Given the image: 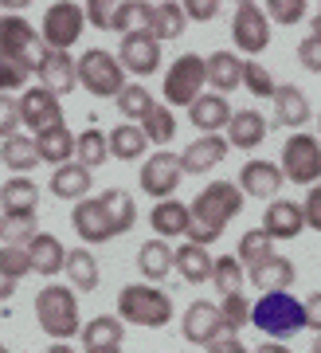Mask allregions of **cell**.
<instances>
[{
	"mask_svg": "<svg viewBox=\"0 0 321 353\" xmlns=\"http://www.w3.org/2000/svg\"><path fill=\"white\" fill-rule=\"evenodd\" d=\"M243 212V192L235 189V181H211L196 192V201L188 204V243L208 248L223 236V228Z\"/></svg>",
	"mask_w": 321,
	"mask_h": 353,
	"instance_id": "cell-1",
	"label": "cell"
},
{
	"mask_svg": "<svg viewBox=\"0 0 321 353\" xmlns=\"http://www.w3.org/2000/svg\"><path fill=\"white\" fill-rule=\"evenodd\" d=\"M118 318L130 322V326L160 330L173 322V299L153 283H130L118 294Z\"/></svg>",
	"mask_w": 321,
	"mask_h": 353,
	"instance_id": "cell-2",
	"label": "cell"
},
{
	"mask_svg": "<svg viewBox=\"0 0 321 353\" xmlns=\"http://www.w3.org/2000/svg\"><path fill=\"white\" fill-rule=\"evenodd\" d=\"M36 322L55 341L74 338L83 330V322H79V294L71 287H63V283H48L36 294Z\"/></svg>",
	"mask_w": 321,
	"mask_h": 353,
	"instance_id": "cell-3",
	"label": "cell"
},
{
	"mask_svg": "<svg viewBox=\"0 0 321 353\" xmlns=\"http://www.w3.org/2000/svg\"><path fill=\"white\" fill-rule=\"evenodd\" d=\"M74 79L79 87H87L94 99H118V90L130 83L118 63V55L106 48H87L79 59H74Z\"/></svg>",
	"mask_w": 321,
	"mask_h": 353,
	"instance_id": "cell-4",
	"label": "cell"
},
{
	"mask_svg": "<svg viewBox=\"0 0 321 353\" xmlns=\"http://www.w3.org/2000/svg\"><path fill=\"white\" fill-rule=\"evenodd\" d=\"M43 39L24 16H0V59L20 67L24 75H36L39 59H43Z\"/></svg>",
	"mask_w": 321,
	"mask_h": 353,
	"instance_id": "cell-5",
	"label": "cell"
},
{
	"mask_svg": "<svg viewBox=\"0 0 321 353\" xmlns=\"http://www.w3.org/2000/svg\"><path fill=\"white\" fill-rule=\"evenodd\" d=\"M251 322L262 334H271L274 341H282V338H290V334L302 330V303H298L290 290L286 294H262L259 303L251 306Z\"/></svg>",
	"mask_w": 321,
	"mask_h": 353,
	"instance_id": "cell-6",
	"label": "cell"
},
{
	"mask_svg": "<svg viewBox=\"0 0 321 353\" xmlns=\"http://www.w3.org/2000/svg\"><path fill=\"white\" fill-rule=\"evenodd\" d=\"M208 87V71H204V55L185 51L169 71H165V106H192Z\"/></svg>",
	"mask_w": 321,
	"mask_h": 353,
	"instance_id": "cell-7",
	"label": "cell"
},
{
	"mask_svg": "<svg viewBox=\"0 0 321 353\" xmlns=\"http://www.w3.org/2000/svg\"><path fill=\"white\" fill-rule=\"evenodd\" d=\"M286 181H294V185H318L321 181V141L309 138L306 130H298L290 134L282 145V161H278Z\"/></svg>",
	"mask_w": 321,
	"mask_h": 353,
	"instance_id": "cell-8",
	"label": "cell"
},
{
	"mask_svg": "<svg viewBox=\"0 0 321 353\" xmlns=\"http://www.w3.org/2000/svg\"><path fill=\"white\" fill-rule=\"evenodd\" d=\"M83 28H87V12L71 4V0H59L43 12V24H39V39L48 51H71L79 39H83Z\"/></svg>",
	"mask_w": 321,
	"mask_h": 353,
	"instance_id": "cell-9",
	"label": "cell"
},
{
	"mask_svg": "<svg viewBox=\"0 0 321 353\" xmlns=\"http://www.w3.org/2000/svg\"><path fill=\"white\" fill-rule=\"evenodd\" d=\"M180 181H185V173H180V153H173V150L149 153V161L141 165V173H137L141 192L153 196V201H169V196L180 189Z\"/></svg>",
	"mask_w": 321,
	"mask_h": 353,
	"instance_id": "cell-10",
	"label": "cell"
},
{
	"mask_svg": "<svg viewBox=\"0 0 321 353\" xmlns=\"http://www.w3.org/2000/svg\"><path fill=\"white\" fill-rule=\"evenodd\" d=\"M134 20H141V32L153 36L157 43H169V39H180L188 28V16L180 4L173 0H153V4H134Z\"/></svg>",
	"mask_w": 321,
	"mask_h": 353,
	"instance_id": "cell-11",
	"label": "cell"
},
{
	"mask_svg": "<svg viewBox=\"0 0 321 353\" xmlns=\"http://www.w3.org/2000/svg\"><path fill=\"white\" fill-rule=\"evenodd\" d=\"M231 43H235L239 51H247V55H259V51H267V43H271V20H267V12H262V4H255V0H243V4L235 8Z\"/></svg>",
	"mask_w": 321,
	"mask_h": 353,
	"instance_id": "cell-12",
	"label": "cell"
},
{
	"mask_svg": "<svg viewBox=\"0 0 321 353\" xmlns=\"http://www.w3.org/2000/svg\"><path fill=\"white\" fill-rule=\"evenodd\" d=\"M16 106H20V122L32 130V138H39V134H48V130L63 126L59 99H55L51 90H43V87H28L24 94L16 99Z\"/></svg>",
	"mask_w": 321,
	"mask_h": 353,
	"instance_id": "cell-13",
	"label": "cell"
},
{
	"mask_svg": "<svg viewBox=\"0 0 321 353\" xmlns=\"http://www.w3.org/2000/svg\"><path fill=\"white\" fill-rule=\"evenodd\" d=\"M71 228L79 240L87 243H110L118 236V224H114L110 208L102 204V196H87L71 208Z\"/></svg>",
	"mask_w": 321,
	"mask_h": 353,
	"instance_id": "cell-14",
	"label": "cell"
},
{
	"mask_svg": "<svg viewBox=\"0 0 321 353\" xmlns=\"http://www.w3.org/2000/svg\"><path fill=\"white\" fill-rule=\"evenodd\" d=\"M118 63H122L125 75H137L145 79L160 67V43L153 36H145L141 28H130L118 43Z\"/></svg>",
	"mask_w": 321,
	"mask_h": 353,
	"instance_id": "cell-15",
	"label": "cell"
},
{
	"mask_svg": "<svg viewBox=\"0 0 321 353\" xmlns=\"http://www.w3.org/2000/svg\"><path fill=\"white\" fill-rule=\"evenodd\" d=\"M286 185L282 169L274 161H247L235 176V189L243 192V196H255V201H278V189Z\"/></svg>",
	"mask_w": 321,
	"mask_h": 353,
	"instance_id": "cell-16",
	"label": "cell"
},
{
	"mask_svg": "<svg viewBox=\"0 0 321 353\" xmlns=\"http://www.w3.org/2000/svg\"><path fill=\"white\" fill-rule=\"evenodd\" d=\"M180 330H185V341L204 345V350H208L211 341L227 338V330H223V322H220V310H216V303H208V299H196V303L188 306L185 318H180Z\"/></svg>",
	"mask_w": 321,
	"mask_h": 353,
	"instance_id": "cell-17",
	"label": "cell"
},
{
	"mask_svg": "<svg viewBox=\"0 0 321 353\" xmlns=\"http://www.w3.org/2000/svg\"><path fill=\"white\" fill-rule=\"evenodd\" d=\"M227 138L223 134H200L192 145H185V153H180V173H188V176H204V173H211L216 165L227 157Z\"/></svg>",
	"mask_w": 321,
	"mask_h": 353,
	"instance_id": "cell-18",
	"label": "cell"
},
{
	"mask_svg": "<svg viewBox=\"0 0 321 353\" xmlns=\"http://www.w3.org/2000/svg\"><path fill=\"white\" fill-rule=\"evenodd\" d=\"M36 79H39V87L51 90L55 99L71 94V90L79 87L71 51H43V59H39V67H36Z\"/></svg>",
	"mask_w": 321,
	"mask_h": 353,
	"instance_id": "cell-19",
	"label": "cell"
},
{
	"mask_svg": "<svg viewBox=\"0 0 321 353\" xmlns=\"http://www.w3.org/2000/svg\"><path fill=\"white\" fill-rule=\"evenodd\" d=\"M302 228H306V220H302V204L298 201H271V208H262V232L271 236V240H294V236H302Z\"/></svg>",
	"mask_w": 321,
	"mask_h": 353,
	"instance_id": "cell-20",
	"label": "cell"
},
{
	"mask_svg": "<svg viewBox=\"0 0 321 353\" xmlns=\"http://www.w3.org/2000/svg\"><path fill=\"white\" fill-rule=\"evenodd\" d=\"M204 71H208V83H211V94H231V90L243 87V59L235 51H211L204 59Z\"/></svg>",
	"mask_w": 321,
	"mask_h": 353,
	"instance_id": "cell-21",
	"label": "cell"
},
{
	"mask_svg": "<svg viewBox=\"0 0 321 353\" xmlns=\"http://www.w3.org/2000/svg\"><path fill=\"white\" fill-rule=\"evenodd\" d=\"M24 252H28V267H32V275H43V279H55L63 271V259H67L63 240H59V236H48V232H39Z\"/></svg>",
	"mask_w": 321,
	"mask_h": 353,
	"instance_id": "cell-22",
	"label": "cell"
},
{
	"mask_svg": "<svg viewBox=\"0 0 321 353\" xmlns=\"http://www.w3.org/2000/svg\"><path fill=\"white\" fill-rule=\"evenodd\" d=\"M188 118H192V126H196L200 134H220V130H227V122H231V102L223 99V94L204 90V94L188 106Z\"/></svg>",
	"mask_w": 321,
	"mask_h": 353,
	"instance_id": "cell-23",
	"label": "cell"
},
{
	"mask_svg": "<svg viewBox=\"0 0 321 353\" xmlns=\"http://www.w3.org/2000/svg\"><path fill=\"white\" fill-rule=\"evenodd\" d=\"M309 118V99L294 83H278L274 87V126H286V130H302Z\"/></svg>",
	"mask_w": 321,
	"mask_h": 353,
	"instance_id": "cell-24",
	"label": "cell"
},
{
	"mask_svg": "<svg viewBox=\"0 0 321 353\" xmlns=\"http://www.w3.org/2000/svg\"><path fill=\"white\" fill-rule=\"evenodd\" d=\"M87 24H94L99 32H130L134 24V4L130 0H90L87 8Z\"/></svg>",
	"mask_w": 321,
	"mask_h": 353,
	"instance_id": "cell-25",
	"label": "cell"
},
{
	"mask_svg": "<svg viewBox=\"0 0 321 353\" xmlns=\"http://www.w3.org/2000/svg\"><path fill=\"white\" fill-rule=\"evenodd\" d=\"M267 118L259 110H231V122H227V145L231 150H255L267 138Z\"/></svg>",
	"mask_w": 321,
	"mask_h": 353,
	"instance_id": "cell-26",
	"label": "cell"
},
{
	"mask_svg": "<svg viewBox=\"0 0 321 353\" xmlns=\"http://www.w3.org/2000/svg\"><path fill=\"white\" fill-rule=\"evenodd\" d=\"M79 338H83V353L87 350H122L125 322L118 314H99L79 330Z\"/></svg>",
	"mask_w": 321,
	"mask_h": 353,
	"instance_id": "cell-27",
	"label": "cell"
},
{
	"mask_svg": "<svg viewBox=\"0 0 321 353\" xmlns=\"http://www.w3.org/2000/svg\"><path fill=\"white\" fill-rule=\"evenodd\" d=\"M149 224L157 232V240H180L188 232V204H180L176 196L169 201H157L153 212H149Z\"/></svg>",
	"mask_w": 321,
	"mask_h": 353,
	"instance_id": "cell-28",
	"label": "cell"
},
{
	"mask_svg": "<svg viewBox=\"0 0 321 353\" xmlns=\"http://www.w3.org/2000/svg\"><path fill=\"white\" fill-rule=\"evenodd\" d=\"M251 283L262 290V294H286V290L294 287V259H286V255H274V259H267V263L259 267V271H251Z\"/></svg>",
	"mask_w": 321,
	"mask_h": 353,
	"instance_id": "cell-29",
	"label": "cell"
},
{
	"mask_svg": "<svg viewBox=\"0 0 321 353\" xmlns=\"http://www.w3.org/2000/svg\"><path fill=\"white\" fill-rule=\"evenodd\" d=\"M90 185H94V176H90L83 165L67 161V165L55 169V176H51V196L79 204V201H87V196H90Z\"/></svg>",
	"mask_w": 321,
	"mask_h": 353,
	"instance_id": "cell-30",
	"label": "cell"
},
{
	"mask_svg": "<svg viewBox=\"0 0 321 353\" xmlns=\"http://www.w3.org/2000/svg\"><path fill=\"white\" fill-rule=\"evenodd\" d=\"M137 271H141L145 283L157 287L160 279L173 271V248H169L165 240H145L141 248H137Z\"/></svg>",
	"mask_w": 321,
	"mask_h": 353,
	"instance_id": "cell-31",
	"label": "cell"
},
{
	"mask_svg": "<svg viewBox=\"0 0 321 353\" xmlns=\"http://www.w3.org/2000/svg\"><path fill=\"white\" fill-rule=\"evenodd\" d=\"M63 271H67V279H71L74 294H90V290L99 287V259H94L87 248H74V252H67Z\"/></svg>",
	"mask_w": 321,
	"mask_h": 353,
	"instance_id": "cell-32",
	"label": "cell"
},
{
	"mask_svg": "<svg viewBox=\"0 0 321 353\" xmlns=\"http://www.w3.org/2000/svg\"><path fill=\"white\" fill-rule=\"evenodd\" d=\"M36 204H39V185L32 176H8L0 185V208H4V216L8 212H36Z\"/></svg>",
	"mask_w": 321,
	"mask_h": 353,
	"instance_id": "cell-33",
	"label": "cell"
},
{
	"mask_svg": "<svg viewBox=\"0 0 321 353\" xmlns=\"http://www.w3.org/2000/svg\"><path fill=\"white\" fill-rule=\"evenodd\" d=\"M173 267L192 287H200V283L211 279V255H208V248H196V243H180L173 252Z\"/></svg>",
	"mask_w": 321,
	"mask_h": 353,
	"instance_id": "cell-34",
	"label": "cell"
},
{
	"mask_svg": "<svg viewBox=\"0 0 321 353\" xmlns=\"http://www.w3.org/2000/svg\"><path fill=\"white\" fill-rule=\"evenodd\" d=\"M36 141V153H39V165H67L74 157V134L67 126H59V130H48V134H39V138H32Z\"/></svg>",
	"mask_w": 321,
	"mask_h": 353,
	"instance_id": "cell-35",
	"label": "cell"
},
{
	"mask_svg": "<svg viewBox=\"0 0 321 353\" xmlns=\"http://www.w3.org/2000/svg\"><path fill=\"white\" fill-rule=\"evenodd\" d=\"M235 259H239V267L251 275V271H259L267 259H274V240L262 228H251V232L239 236V255H235Z\"/></svg>",
	"mask_w": 321,
	"mask_h": 353,
	"instance_id": "cell-36",
	"label": "cell"
},
{
	"mask_svg": "<svg viewBox=\"0 0 321 353\" xmlns=\"http://www.w3.org/2000/svg\"><path fill=\"white\" fill-rule=\"evenodd\" d=\"M106 150H110V157H118V161H137V157L149 150V141L134 122H122V126H114L110 134H106Z\"/></svg>",
	"mask_w": 321,
	"mask_h": 353,
	"instance_id": "cell-37",
	"label": "cell"
},
{
	"mask_svg": "<svg viewBox=\"0 0 321 353\" xmlns=\"http://www.w3.org/2000/svg\"><path fill=\"white\" fill-rule=\"evenodd\" d=\"M0 161L8 165L16 176H28L32 169L39 165V153H36V141L24 138V134H12V138L0 145Z\"/></svg>",
	"mask_w": 321,
	"mask_h": 353,
	"instance_id": "cell-38",
	"label": "cell"
},
{
	"mask_svg": "<svg viewBox=\"0 0 321 353\" xmlns=\"http://www.w3.org/2000/svg\"><path fill=\"white\" fill-rule=\"evenodd\" d=\"M137 130L145 134L149 145H169V141L176 138V114L169 110V106H160V102H153V110L137 122Z\"/></svg>",
	"mask_w": 321,
	"mask_h": 353,
	"instance_id": "cell-39",
	"label": "cell"
},
{
	"mask_svg": "<svg viewBox=\"0 0 321 353\" xmlns=\"http://www.w3.org/2000/svg\"><path fill=\"white\" fill-rule=\"evenodd\" d=\"M110 157V150H106V134L102 130H83V134H74V165H83L87 173H94L102 161Z\"/></svg>",
	"mask_w": 321,
	"mask_h": 353,
	"instance_id": "cell-40",
	"label": "cell"
},
{
	"mask_svg": "<svg viewBox=\"0 0 321 353\" xmlns=\"http://www.w3.org/2000/svg\"><path fill=\"white\" fill-rule=\"evenodd\" d=\"M211 287L220 290V299L227 294H243V267L235 255H220V259H211Z\"/></svg>",
	"mask_w": 321,
	"mask_h": 353,
	"instance_id": "cell-41",
	"label": "cell"
},
{
	"mask_svg": "<svg viewBox=\"0 0 321 353\" xmlns=\"http://www.w3.org/2000/svg\"><path fill=\"white\" fill-rule=\"evenodd\" d=\"M102 204L110 208V216H114V224H118V236H125L130 228L137 224V208H134V196L125 189H106L102 192Z\"/></svg>",
	"mask_w": 321,
	"mask_h": 353,
	"instance_id": "cell-42",
	"label": "cell"
},
{
	"mask_svg": "<svg viewBox=\"0 0 321 353\" xmlns=\"http://www.w3.org/2000/svg\"><path fill=\"white\" fill-rule=\"evenodd\" d=\"M0 220H4V243H16V248H28V243L39 236L36 228V212H0Z\"/></svg>",
	"mask_w": 321,
	"mask_h": 353,
	"instance_id": "cell-43",
	"label": "cell"
},
{
	"mask_svg": "<svg viewBox=\"0 0 321 353\" xmlns=\"http://www.w3.org/2000/svg\"><path fill=\"white\" fill-rule=\"evenodd\" d=\"M216 310H220V322H223V330H227V338H235V334L251 322V303L243 299V294H227V299H220Z\"/></svg>",
	"mask_w": 321,
	"mask_h": 353,
	"instance_id": "cell-44",
	"label": "cell"
},
{
	"mask_svg": "<svg viewBox=\"0 0 321 353\" xmlns=\"http://www.w3.org/2000/svg\"><path fill=\"white\" fill-rule=\"evenodd\" d=\"M149 110H153V99H149V90L141 83H125L118 90V114H125L130 122H141Z\"/></svg>",
	"mask_w": 321,
	"mask_h": 353,
	"instance_id": "cell-45",
	"label": "cell"
},
{
	"mask_svg": "<svg viewBox=\"0 0 321 353\" xmlns=\"http://www.w3.org/2000/svg\"><path fill=\"white\" fill-rule=\"evenodd\" d=\"M243 87H247L255 99H274V87H278V83H274V75L259 63V59H247V63H243Z\"/></svg>",
	"mask_w": 321,
	"mask_h": 353,
	"instance_id": "cell-46",
	"label": "cell"
},
{
	"mask_svg": "<svg viewBox=\"0 0 321 353\" xmlns=\"http://www.w3.org/2000/svg\"><path fill=\"white\" fill-rule=\"evenodd\" d=\"M0 275H4V279H16V283H20L24 275H32L24 248H16V243H0Z\"/></svg>",
	"mask_w": 321,
	"mask_h": 353,
	"instance_id": "cell-47",
	"label": "cell"
},
{
	"mask_svg": "<svg viewBox=\"0 0 321 353\" xmlns=\"http://www.w3.org/2000/svg\"><path fill=\"white\" fill-rule=\"evenodd\" d=\"M262 12L271 16L274 24H286V28H290V24H298V20H306V4H302V0H271Z\"/></svg>",
	"mask_w": 321,
	"mask_h": 353,
	"instance_id": "cell-48",
	"label": "cell"
},
{
	"mask_svg": "<svg viewBox=\"0 0 321 353\" xmlns=\"http://www.w3.org/2000/svg\"><path fill=\"white\" fill-rule=\"evenodd\" d=\"M12 134H20V106L12 94H0V141H8Z\"/></svg>",
	"mask_w": 321,
	"mask_h": 353,
	"instance_id": "cell-49",
	"label": "cell"
},
{
	"mask_svg": "<svg viewBox=\"0 0 321 353\" xmlns=\"http://www.w3.org/2000/svg\"><path fill=\"white\" fill-rule=\"evenodd\" d=\"M298 63L306 71H313V75H321V39L318 36H306L298 43Z\"/></svg>",
	"mask_w": 321,
	"mask_h": 353,
	"instance_id": "cell-50",
	"label": "cell"
},
{
	"mask_svg": "<svg viewBox=\"0 0 321 353\" xmlns=\"http://www.w3.org/2000/svg\"><path fill=\"white\" fill-rule=\"evenodd\" d=\"M302 220H306V228L321 232V181L306 192V204H302Z\"/></svg>",
	"mask_w": 321,
	"mask_h": 353,
	"instance_id": "cell-51",
	"label": "cell"
},
{
	"mask_svg": "<svg viewBox=\"0 0 321 353\" xmlns=\"http://www.w3.org/2000/svg\"><path fill=\"white\" fill-rule=\"evenodd\" d=\"M302 330L321 334V290H313L306 303H302Z\"/></svg>",
	"mask_w": 321,
	"mask_h": 353,
	"instance_id": "cell-52",
	"label": "cell"
},
{
	"mask_svg": "<svg viewBox=\"0 0 321 353\" xmlns=\"http://www.w3.org/2000/svg\"><path fill=\"white\" fill-rule=\"evenodd\" d=\"M180 8H185L188 20H216V16H220V4H216V0H188Z\"/></svg>",
	"mask_w": 321,
	"mask_h": 353,
	"instance_id": "cell-53",
	"label": "cell"
},
{
	"mask_svg": "<svg viewBox=\"0 0 321 353\" xmlns=\"http://www.w3.org/2000/svg\"><path fill=\"white\" fill-rule=\"evenodd\" d=\"M208 353H251V350L239 338H220V341H211L208 345Z\"/></svg>",
	"mask_w": 321,
	"mask_h": 353,
	"instance_id": "cell-54",
	"label": "cell"
},
{
	"mask_svg": "<svg viewBox=\"0 0 321 353\" xmlns=\"http://www.w3.org/2000/svg\"><path fill=\"white\" fill-rule=\"evenodd\" d=\"M12 294H16V279H4V275H0V303H8Z\"/></svg>",
	"mask_w": 321,
	"mask_h": 353,
	"instance_id": "cell-55",
	"label": "cell"
},
{
	"mask_svg": "<svg viewBox=\"0 0 321 353\" xmlns=\"http://www.w3.org/2000/svg\"><path fill=\"white\" fill-rule=\"evenodd\" d=\"M251 353H290V350H286L282 341H262L259 350H251Z\"/></svg>",
	"mask_w": 321,
	"mask_h": 353,
	"instance_id": "cell-56",
	"label": "cell"
},
{
	"mask_svg": "<svg viewBox=\"0 0 321 353\" xmlns=\"http://www.w3.org/2000/svg\"><path fill=\"white\" fill-rule=\"evenodd\" d=\"M43 353H74L67 341H51V350H43Z\"/></svg>",
	"mask_w": 321,
	"mask_h": 353,
	"instance_id": "cell-57",
	"label": "cell"
},
{
	"mask_svg": "<svg viewBox=\"0 0 321 353\" xmlns=\"http://www.w3.org/2000/svg\"><path fill=\"white\" fill-rule=\"evenodd\" d=\"M309 24H313V32H309V36H318V39H321V8L313 12V20H309Z\"/></svg>",
	"mask_w": 321,
	"mask_h": 353,
	"instance_id": "cell-58",
	"label": "cell"
},
{
	"mask_svg": "<svg viewBox=\"0 0 321 353\" xmlns=\"http://www.w3.org/2000/svg\"><path fill=\"white\" fill-rule=\"evenodd\" d=\"M313 353H321V334H318V338H313Z\"/></svg>",
	"mask_w": 321,
	"mask_h": 353,
	"instance_id": "cell-59",
	"label": "cell"
},
{
	"mask_svg": "<svg viewBox=\"0 0 321 353\" xmlns=\"http://www.w3.org/2000/svg\"><path fill=\"white\" fill-rule=\"evenodd\" d=\"M87 353H122V350H87Z\"/></svg>",
	"mask_w": 321,
	"mask_h": 353,
	"instance_id": "cell-60",
	"label": "cell"
},
{
	"mask_svg": "<svg viewBox=\"0 0 321 353\" xmlns=\"http://www.w3.org/2000/svg\"><path fill=\"white\" fill-rule=\"evenodd\" d=\"M0 94H4V67H0Z\"/></svg>",
	"mask_w": 321,
	"mask_h": 353,
	"instance_id": "cell-61",
	"label": "cell"
},
{
	"mask_svg": "<svg viewBox=\"0 0 321 353\" xmlns=\"http://www.w3.org/2000/svg\"><path fill=\"white\" fill-rule=\"evenodd\" d=\"M0 243H4V220H0Z\"/></svg>",
	"mask_w": 321,
	"mask_h": 353,
	"instance_id": "cell-62",
	"label": "cell"
},
{
	"mask_svg": "<svg viewBox=\"0 0 321 353\" xmlns=\"http://www.w3.org/2000/svg\"><path fill=\"white\" fill-rule=\"evenodd\" d=\"M0 353H8V350H4V345H0Z\"/></svg>",
	"mask_w": 321,
	"mask_h": 353,
	"instance_id": "cell-63",
	"label": "cell"
},
{
	"mask_svg": "<svg viewBox=\"0 0 321 353\" xmlns=\"http://www.w3.org/2000/svg\"><path fill=\"white\" fill-rule=\"evenodd\" d=\"M318 118H321V114H318Z\"/></svg>",
	"mask_w": 321,
	"mask_h": 353,
	"instance_id": "cell-64",
	"label": "cell"
}]
</instances>
